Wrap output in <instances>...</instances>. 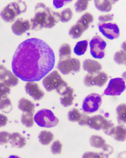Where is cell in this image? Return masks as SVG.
Returning <instances> with one entry per match:
<instances>
[{
    "label": "cell",
    "instance_id": "40",
    "mask_svg": "<svg viewBox=\"0 0 126 158\" xmlns=\"http://www.w3.org/2000/svg\"><path fill=\"white\" fill-rule=\"evenodd\" d=\"M71 1L72 0H54L53 4L56 8H59Z\"/></svg>",
    "mask_w": 126,
    "mask_h": 158
},
{
    "label": "cell",
    "instance_id": "2",
    "mask_svg": "<svg viewBox=\"0 0 126 158\" xmlns=\"http://www.w3.org/2000/svg\"><path fill=\"white\" fill-rule=\"evenodd\" d=\"M35 12L34 15L30 19L32 30L51 28L60 20V13L53 11L43 3H39L35 5Z\"/></svg>",
    "mask_w": 126,
    "mask_h": 158
},
{
    "label": "cell",
    "instance_id": "5",
    "mask_svg": "<svg viewBox=\"0 0 126 158\" xmlns=\"http://www.w3.org/2000/svg\"><path fill=\"white\" fill-rule=\"evenodd\" d=\"M93 20L94 17L91 14L88 12L85 13L70 28L68 31L69 36L74 39L79 38L88 28Z\"/></svg>",
    "mask_w": 126,
    "mask_h": 158
},
{
    "label": "cell",
    "instance_id": "8",
    "mask_svg": "<svg viewBox=\"0 0 126 158\" xmlns=\"http://www.w3.org/2000/svg\"><path fill=\"white\" fill-rule=\"evenodd\" d=\"M57 68L63 75L78 72L81 68V63L79 59L71 58L59 60Z\"/></svg>",
    "mask_w": 126,
    "mask_h": 158
},
{
    "label": "cell",
    "instance_id": "32",
    "mask_svg": "<svg viewBox=\"0 0 126 158\" xmlns=\"http://www.w3.org/2000/svg\"><path fill=\"white\" fill-rule=\"evenodd\" d=\"M60 20L62 22H66L72 18L73 14L71 9L67 8L62 10L60 13Z\"/></svg>",
    "mask_w": 126,
    "mask_h": 158
},
{
    "label": "cell",
    "instance_id": "6",
    "mask_svg": "<svg viewBox=\"0 0 126 158\" xmlns=\"http://www.w3.org/2000/svg\"><path fill=\"white\" fill-rule=\"evenodd\" d=\"M34 120L39 126L46 128L55 126L59 122L51 111L45 109L39 110L35 115Z\"/></svg>",
    "mask_w": 126,
    "mask_h": 158
},
{
    "label": "cell",
    "instance_id": "35",
    "mask_svg": "<svg viewBox=\"0 0 126 158\" xmlns=\"http://www.w3.org/2000/svg\"><path fill=\"white\" fill-rule=\"evenodd\" d=\"M62 144L59 140L54 141L50 147V150L54 154H60L61 151Z\"/></svg>",
    "mask_w": 126,
    "mask_h": 158
},
{
    "label": "cell",
    "instance_id": "20",
    "mask_svg": "<svg viewBox=\"0 0 126 158\" xmlns=\"http://www.w3.org/2000/svg\"><path fill=\"white\" fill-rule=\"evenodd\" d=\"M9 143L13 148L20 149L26 144L25 138L18 132H14L11 134Z\"/></svg>",
    "mask_w": 126,
    "mask_h": 158
},
{
    "label": "cell",
    "instance_id": "24",
    "mask_svg": "<svg viewBox=\"0 0 126 158\" xmlns=\"http://www.w3.org/2000/svg\"><path fill=\"white\" fill-rule=\"evenodd\" d=\"M116 111L117 115V119L119 124L126 123V106L125 104L119 105L116 108Z\"/></svg>",
    "mask_w": 126,
    "mask_h": 158
},
{
    "label": "cell",
    "instance_id": "39",
    "mask_svg": "<svg viewBox=\"0 0 126 158\" xmlns=\"http://www.w3.org/2000/svg\"><path fill=\"white\" fill-rule=\"evenodd\" d=\"M90 117L87 115L81 114V118L78 122V124L81 126L87 125Z\"/></svg>",
    "mask_w": 126,
    "mask_h": 158
},
{
    "label": "cell",
    "instance_id": "11",
    "mask_svg": "<svg viewBox=\"0 0 126 158\" xmlns=\"http://www.w3.org/2000/svg\"><path fill=\"white\" fill-rule=\"evenodd\" d=\"M108 79L107 74L103 71L93 74L88 73L84 78V85L88 87L96 86H103L106 83Z\"/></svg>",
    "mask_w": 126,
    "mask_h": 158
},
{
    "label": "cell",
    "instance_id": "42",
    "mask_svg": "<svg viewBox=\"0 0 126 158\" xmlns=\"http://www.w3.org/2000/svg\"><path fill=\"white\" fill-rule=\"evenodd\" d=\"M121 48L122 50L126 51V42L124 41L121 45Z\"/></svg>",
    "mask_w": 126,
    "mask_h": 158
},
{
    "label": "cell",
    "instance_id": "36",
    "mask_svg": "<svg viewBox=\"0 0 126 158\" xmlns=\"http://www.w3.org/2000/svg\"><path fill=\"white\" fill-rule=\"evenodd\" d=\"M11 134L6 131L0 132V145H3L8 142L10 140Z\"/></svg>",
    "mask_w": 126,
    "mask_h": 158
},
{
    "label": "cell",
    "instance_id": "7",
    "mask_svg": "<svg viewBox=\"0 0 126 158\" xmlns=\"http://www.w3.org/2000/svg\"><path fill=\"white\" fill-rule=\"evenodd\" d=\"M101 96L99 94L93 93L86 96L84 99L82 109L84 112L90 114L97 111L102 103Z\"/></svg>",
    "mask_w": 126,
    "mask_h": 158
},
{
    "label": "cell",
    "instance_id": "18",
    "mask_svg": "<svg viewBox=\"0 0 126 158\" xmlns=\"http://www.w3.org/2000/svg\"><path fill=\"white\" fill-rule=\"evenodd\" d=\"M74 90L72 88L68 86L60 94V98L61 104L65 107H67L73 104L74 97L73 95Z\"/></svg>",
    "mask_w": 126,
    "mask_h": 158
},
{
    "label": "cell",
    "instance_id": "22",
    "mask_svg": "<svg viewBox=\"0 0 126 158\" xmlns=\"http://www.w3.org/2000/svg\"><path fill=\"white\" fill-rule=\"evenodd\" d=\"M35 107V104L31 101L23 98L19 101L18 108L23 112L34 113Z\"/></svg>",
    "mask_w": 126,
    "mask_h": 158
},
{
    "label": "cell",
    "instance_id": "12",
    "mask_svg": "<svg viewBox=\"0 0 126 158\" xmlns=\"http://www.w3.org/2000/svg\"><path fill=\"white\" fill-rule=\"evenodd\" d=\"M98 26L99 31L108 39L113 40L118 38L120 36V29L115 23L99 22Z\"/></svg>",
    "mask_w": 126,
    "mask_h": 158
},
{
    "label": "cell",
    "instance_id": "14",
    "mask_svg": "<svg viewBox=\"0 0 126 158\" xmlns=\"http://www.w3.org/2000/svg\"><path fill=\"white\" fill-rule=\"evenodd\" d=\"M0 82L10 87L17 85L19 80L13 73L0 65Z\"/></svg>",
    "mask_w": 126,
    "mask_h": 158
},
{
    "label": "cell",
    "instance_id": "4",
    "mask_svg": "<svg viewBox=\"0 0 126 158\" xmlns=\"http://www.w3.org/2000/svg\"><path fill=\"white\" fill-rule=\"evenodd\" d=\"M27 5L24 1H18L8 4L1 11L0 15L5 22H12L16 17L26 12Z\"/></svg>",
    "mask_w": 126,
    "mask_h": 158
},
{
    "label": "cell",
    "instance_id": "23",
    "mask_svg": "<svg viewBox=\"0 0 126 158\" xmlns=\"http://www.w3.org/2000/svg\"><path fill=\"white\" fill-rule=\"evenodd\" d=\"M89 143L93 147L102 149L107 144L103 138L97 135H92L91 136L89 139Z\"/></svg>",
    "mask_w": 126,
    "mask_h": 158
},
{
    "label": "cell",
    "instance_id": "21",
    "mask_svg": "<svg viewBox=\"0 0 126 158\" xmlns=\"http://www.w3.org/2000/svg\"><path fill=\"white\" fill-rule=\"evenodd\" d=\"M94 1L95 6L98 10L102 12H109L111 10L112 4L118 0H95Z\"/></svg>",
    "mask_w": 126,
    "mask_h": 158
},
{
    "label": "cell",
    "instance_id": "16",
    "mask_svg": "<svg viewBox=\"0 0 126 158\" xmlns=\"http://www.w3.org/2000/svg\"><path fill=\"white\" fill-rule=\"evenodd\" d=\"M31 27L30 23L29 20L19 18L12 24L11 28L14 34L20 36L29 30Z\"/></svg>",
    "mask_w": 126,
    "mask_h": 158
},
{
    "label": "cell",
    "instance_id": "9",
    "mask_svg": "<svg viewBox=\"0 0 126 158\" xmlns=\"http://www.w3.org/2000/svg\"><path fill=\"white\" fill-rule=\"evenodd\" d=\"M90 52L94 58L102 59L105 55L106 42L99 36H94L90 41Z\"/></svg>",
    "mask_w": 126,
    "mask_h": 158
},
{
    "label": "cell",
    "instance_id": "37",
    "mask_svg": "<svg viewBox=\"0 0 126 158\" xmlns=\"http://www.w3.org/2000/svg\"><path fill=\"white\" fill-rule=\"evenodd\" d=\"M82 157L84 158H106L102 152L97 153L90 151L85 152L83 154Z\"/></svg>",
    "mask_w": 126,
    "mask_h": 158
},
{
    "label": "cell",
    "instance_id": "15",
    "mask_svg": "<svg viewBox=\"0 0 126 158\" xmlns=\"http://www.w3.org/2000/svg\"><path fill=\"white\" fill-rule=\"evenodd\" d=\"M25 89L27 93L35 101L40 100L44 95V92L34 82H27L25 85Z\"/></svg>",
    "mask_w": 126,
    "mask_h": 158
},
{
    "label": "cell",
    "instance_id": "26",
    "mask_svg": "<svg viewBox=\"0 0 126 158\" xmlns=\"http://www.w3.org/2000/svg\"><path fill=\"white\" fill-rule=\"evenodd\" d=\"M59 60H63L71 58V49L70 45L67 43L62 44L59 50Z\"/></svg>",
    "mask_w": 126,
    "mask_h": 158
},
{
    "label": "cell",
    "instance_id": "34",
    "mask_svg": "<svg viewBox=\"0 0 126 158\" xmlns=\"http://www.w3.org/2000/svg\"><path fill=\"white\" fill-rule=\"evenodd\" d=\"M10 91L9 87L0 82V100L7 97Z\"/></svg>",
    "mask_w": 126,
    "mask_h": 158
},
{
    "label": "cell",
    "instance_id": "27",
    "mask_svg": "<svg viewBox=\"0 0 126 158\" xmlns=\"http://www.w3.org/2000/svg\"><path fill=\"white\" fill-rule=\"evenodd\" d=\"M88 45V42L86 40L81 41L77 42L73 49L74 53L78 56L84 54L87 50Z\"/></svg>",
    "mask_w": 126,
    "mask_h": 158
},
{
    "label": "cell",
    "instance_id": "13",
    "mask_svg": "<svg viewBox=\"0 0 126 158\" xmlns=\"http://www.w3.org/2000/svg\"><path fill=\"white\" fill-rule=\"evenodd\" d=\"M114 124L102 115H98L90 117L87 125L91 129L97 130L105 131Z\"/></svg>",
    "mask_w": 126,
    "mask_h": 158
},
{
    "label": "cell",
    "instance_id": "41",
    "mask_svg": "<svg viewBox=\"0 0 126 158\" xmlns=\"http://www.w3.org/2000/svg\"><path fill=\"white\" fill-rule=\"evenodd\" d=\"M8 120L7 117L5 115L0 114V128L5 126Z\"/></svg>",
    "mask_w": 126,
    "mask_h": 158
},
{
    "label": "cell",
    "instance_id": "10",
    "mask_svg": "<svg viewBox=\"0 0 126 158\" xmlns=\"http://www.w3.org/2000/svg\"><path fill=\"white\" fill-rule=\"evenodd\" d=\"M125 88L123 79L120 78H112L109 80L104 94L107 96H119L123 92Z\"/></svg>",
    "mask_w": 126,
    "mask_h": 158
},
{
    "label": "cell",
    "instance_id": "17",
    "mask_svg": "<svg viewBox=\"0 0 126 158\" xmlns=\"http://www.w3.org/2000/svg\"><path fill=\"white\" fill-rule=\"evenodd\" d=\"M83 70L90 74L98 73L102 69L101 64L98 61L91 59H86L83 62Z\"/></svg>",
    "mask_w": 126,
    "mask_h": 158
},
{
    "label": "cell",
    "instance_id": "28",
    "mask_svg": "<svg viewBox=\"0 0 126 158\" xmlns=\"http://www.w3.org/2000/svg\"><path fill=\"white\" fill-rule=\"evenodd\" d=\"M34 113L23 112L21 117L22 123L28 128L32 127L34 124Z\"/></svg>",
    "mask_w": 126,
    "mask_h": 158
},
{
    "label": "cell",
    "instance_id": "19",
    "mask_svg": "<svg viewBox=\"0 0 126 158\" xmlns=\"http://www.w3.org/2000/svg\"><path fill=\"white\" fill-rule=\"evenodd\" d=\"M125 127L122 125H119L112 128L109 135L119 141H123L126 139V131Z\"/></svg>",
    "mask_w": 126,
    "mask_h": 158
},
{
    "label": "cell",
    "instance_id": "3",
    "mask_svg": "<svg viewBox=\"0 0 126 158\" xmlns=\"http://www.w3.org/2000/svg\"><path fill=\"white\" fill-rule=\"evenodd\" d=\"M42 83L47 91L50 92L55 90L60 95L68 86L67 83L62 78L57 70L53 71L44 77Z\"/></svg>",
    "mask_w": 126,
    "mask_h": 158
},
{
    "label": "cell",
    "instance_id": "38",
    "mask_svg": "<svg viewBox=\"0 0 126 158\" xmlns=\"http://www.w3.org/2000/svg\"><path fill=\"white\" fill-rule=\"evenodd\" d=\"M114 15L112 14H107L101 15L98 17V20L101 23H105L106 22L111 21L113 19Z\"/></svg>",
    "mask_w": 126,
    "mask_h": 158
},
{
    "label": "cell",
    "instance_id": "25",
    "mask_svg": "<svg viewBox=\"0 0 126 158\" xmlns=\"http://www.w3.org/2000/svg\"><path fill=\"white\" fill-rule=\"evenodd\" d=\"M54 136L50 131L43 130L41 131L38 136L39 141L43 145L49 144L53 139Z\"/></svg>",
    "mask_w": 126,
    "mask_h": 158
},
{
    "label": "cell",
    "instance_id": "30",
    "mask_svg": "<svg viewBox=\"0 0 126 158\" xmlns=\"http://www.w3.org/2000/svg\"><path fill=\"white\" fill-rule=\"evenodd\" d=\"M114 60L119 65L126 64V51L121 50L114 54Z\"/></svg>",
    "mask_w": 126,
    "mask_h": 158
},
{
    "label": "cell",
    "instance_id": "29",
    "mask_svg": "<svg viewBox=\"0 0 126 158\" xmlns=\"http://www.w3.org/2000/svg\"><path fill=\"white\" fill-rule=\"evenodd\" d=\"M12 109V106L10 99L7 97L0 100V110L3 112L8 114Z\"/></svg>",
    "mask_w": 126,
    "mask_h": 158
},
{
    "label": "cell",
    "instance_id": "33",
    "mask_svg": "<svg viewBox=\"0 0 126 158\" xmlns=\"http://www.w3.org/2000/svg\"><path fill=\"white\" fill-rule=\"evenodd\" d=\"M89 1V0H86L77 1L74 5L76 12L81 13L86 10L88 8Z\"/></svg>",
    "mask_w": 126,
    "mask_h": 158
},
{
    "label": "cell",
    "instance_id": "31",
    "mask_svg": "<svg viewBox=\"0 0 126 158\" xmlns=\"http://www.w3.org/2000/svg\"><path fill=\"white\" fill-rule=\"evenodd\" d=\"M81 114L77 109L73 108L70 110L68 114V120L71 122H78L81 116Z\"/></svg>",
    "mask_w": 126,
    "mask_h": 158
},
{
    "label": "cell",
    "instance_id": "1",
    "mask_svg": "<svg viewBox=\"0 0 126 158\" xmlns=\"http://www.w3.org/2000/svg\"><path fill=\"white\" fill-rule=\"evenodd\" d=\"M55 61L52 49L44 41L31 38L22 42L13 56V73L23 81H38L53 68Z\"/></svg>",
    "mask_w": 126,
    "mask_h": 158
}]
</instances>
